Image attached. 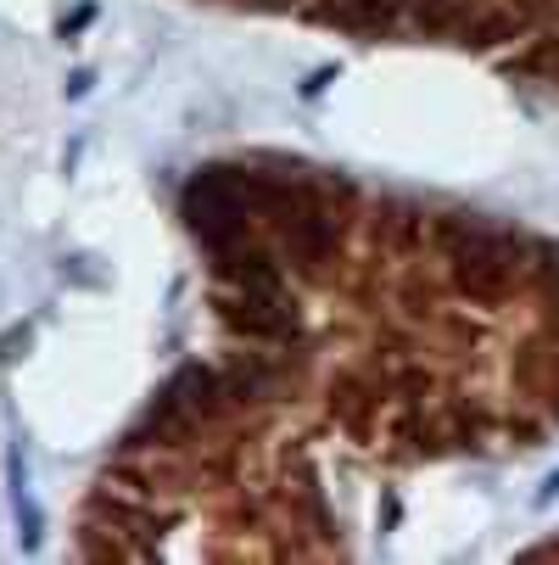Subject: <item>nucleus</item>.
Instances as JSON below:
<instances>
[{"mask_svg":"<svg viewBox=\"0 0 559 565\" xmlns=\"http://www.w3.org/2000/svg\"><path fill=\"white\" fill-rule=\"evenodd\" d=\"M180 218L185 230L202 241L207 253L229 247V241L252 235V180H247V163H207L202 174L185 180L180 191Z\"/></svg>","mask_w":559,"mask_h":565,"instance_id":"f257e3e1","label":"nucleus"},{"mask_svg":"<svg viewBox=\"0 0 559 565\" xmlns=\"http://www.w3.org/2000/svg\"><path fill=\"white\" fill-rule=\"evenodd\" d=\"M218 319L247 337V342H269V348H291L302 337V313L291 302V291H218Z\"/></svg>","mask_w":559,"mask_h":565,"instance_id":"f03ea898","label":"nucleus"},{"mask_svg":"<svg viewBox=\"0 0 559 565\" xmlns=\"http://www.w3.org/2000/svg\"><path fill=\"white\" fill-rule=\"evenodd\" d=\"M224 381H229V397H235V409H258V403L280 397L286 381H291V353L275 348V353H235L229 364H218Z\"/></svg>","mask_w":559,"mask_h":565,"instance_id":"7ed1b4c3","label":"nucleus"},{"mask_svg":"<svg viewBox=\"0 0 559 565\" xmlns=\"http://www.w3.org/2000/svg\"><path fill=\"white\" fill-rule=\"evenodd\" d=\"M313 18L319 23H336L347 34H391V29H404V12H397V0H313Z\"/></svg>","mask_w":559,"mask_h":565,"instance_id":"20e7f679","label":"nucleus"}]
</instances>
